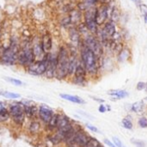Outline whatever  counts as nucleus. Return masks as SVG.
Returning a JSON list of instances; mask_svg holds the SVG:
<instances>
[{
    "label": "nucleus",
    "mask_w": 147,
    "mask_h": 147,
    "mask_svg": "<svg viewBox=\"0 0 147 147\" xmlns=\"http://www.w3.org/2000/svg\"><path fill=\"white\" fill-rule=\"evenodd\" d=\"M80 48V61L85 68L88 76L96 77L100 69V62L99 59L94 54L92 51H90L87 47L82 43Z\"/></svg>",
    "instance_id": "f257e3e1"
},
{
    "label": "nucleus",
    "mask_w": 147,
    "mask_h": 147,
    "mask_svg": "<svg viewBox=\"0 0 147 147\" xmlns=\"http://www.w3.org/2000/svg\"><path fill=\"white\" fill-rule=\"evenodd\" d=\"M70 59V52L68 47H60L57 53V70L55 78L64 80L68 78V65Z\"/></svg>",
    "instance_id": "f03ea898"
},
{
    "label": "nucleus",
    "mask_w": 147,
    "mask_h": 147,
    "mask_svg": "<svg viewBox=\"0 0 147 147\" xmlns=\"http://www.w3.org/2000/svg\"><path fill=\"white\" fill-rule=\"evenodd\" d=\"M20 46L16 40H11L10 44L3 48L0 54V63L4 65H15L17 64V57Z\"/></svg>",
    "instance_id": "7ed1b4c3"
},
{
    "label": "nucleus",
    "mask_w": 147,
    "mask_h": 147,
    "mask_svg": "<svg viewBox=\"0 0 147 147\" xmlns=\"http://www.w3.org/2000/svg\"><path fill=\"white\" fill-rule=\"evenodd\" d=\"M8 111L12 122L16 127H22L26 120L23 103L22 102H14L9 104Z\"/></svg>",
    "instance_id": "20e7f679"
},
{
    "label": "nucleus",
    "mask_w": 147,
    "mask_h": 147,
    "mask_svg": "<svg viewBox=\"0 0 147 147\" xmlns=\"http://www.w3.org/2000/svg\"><path fill=\"white\" fill-rule=\"evenodd\" d=\"M34 61L35 59L32 51V45L29 42H25L20 47L17 57V65L26 69Z\"/></svg>",
    "instance_id": "39448f33"
},
{
    "label": "nucleus",
    "mask_w": 147,
    "mask_h": 147,
    "mask_svg": "<svg viewBox=\"0 0 147 147\" xmlns=\"http://www.w3.org/2000/svg\"><path fill=\"white\" fill-rule=\"evenodd\" d=\"M73 126H74V122L71 121V119L70 117H68L65 114L59 115L58 127H57V130L55 132L62 137L63 142H64L65 136L73 128Z\"/></svg>",
    "instance_id": "423d86ee"
},
{
    "label": "nucleus",
    "mask_w": 147,
    "mask_h": 147,
    "mask_svg": "<svg viewBox=\"0 0 147 147\" xmlns=\"http://www.w3.org/2000/svg\"><path fill=\"white\" fill-rule=\"evenodd\" d=\"M84 45L87 47L90 51L94 53V54L100 59V58L103 54V49L101 41L96 38L93 34H87L83 40Z\"/></svg>",
    "instance_id": "0eeeda50"
},
{
    "label": "nucleus",
    "mask_w": 147,
    "mask_h": 147,
    "mask_svg": "<svg viewBox=\"0 0 147 147\" xmlns=\"http://www.w3.org/2000/svg\"><path fill=\"white\" fill-rule=\"evenodd\" d=\"M47 69V54L42 60H36L26 68L28 74L32 76H43Z\"/></svg>",
    "instance_id": "6e6552de"
},
{
    "label": "nucleus",
    "mask_w": 147,
    "mask_h": 147,
    "mask_svg": "<svg viewBox=\"0 0 147 147\" xmlns=\"http://www.w3.org/2000/svg\"><path fill=\"white\" fill-rule=\"evenodd\" d=\"M96 8L93 6L86 9L84 12V24L87 29L92 34H97L98 31L97 24L96 22Z\"/></svg>",
    "instance_id": "1a4fd4ad"
},
{
    "label": "nucleus",
    "mask_w": 147,
    "mask_h": 147,
    "mask_svg": "<svg viewBox=\"0 0 147 147\" xmlns=\"http://www.w3.org/2000/svg\"><path fill=\"white\" fill-rule=\"evenodd\" d=\"M87 71L85 70V68L84 67L83 64L81 63V61L79 62V64L78 65L75 72L73 74V76L71 78V83L75 85H78V86H85L87 84Z\"/></svg>",
    "instance_id": "9d476101"
},
{
    "label": "nucleus",
    "mask_w": 147,
    "mask_h": 147,
    "mask_svg": "<svg viewBox=\"0 0 147 147\" xmlns=\"http://www.w3.org/2000/svg\"><path fill=\"white\" fill-rule=\"evenodd\" d=\"M54 114L53 109L47 104H40L38 107V119L43 126L50 121Z\"/></svg>",
    "instance_id": "9b49d317"
},
{
    "label": "nucleus",
    "mask_w": 147,
    "mask_h": 147,
    "mask_svg": "<svg viewBox=\"0 0 147 147\" xmlns=\"http://www.w3.org/2000/svg\"><path fill=\"white\" fill-rule=\"evenodd\" d=\"M90 136L82 128L75 134L74 137H73V139H72V140L69 146L84 147L86 145V143L88 142V140H90Z\"/></svg>",
    "instance_id": "f8f14e48"
},
{
    "label": "nucleus",
    "mask_w": 147,
    "mask_h": 147,
    "mask_svg": "<svg viewBox=\"0 0 147 147\" xmlns=\"http://www.w3.org/2000/svg\"><path fill=\"white\" fill-rule=\"evenodd\" d=\"M24 105V114L27 119L29 121L39 120L38 119V107L35 104L30 103L23 104Z\"/></svg>",
    "instance_id": "ddd939ff"
},
{
    "label": "nucleus",
    "mask_w": 147,
    "mask_h": 147,
    "mask_svg": "<svg viewBox=\"0 0 147 147\" xmlns=\"http://www.w3.org/2000/svg\"><path fill=\"white\" fill-rule=\"evenodd\" d=\"M108 6L102 4V6H100L99 8H96V22L98 25H102L103 24L108 18Z\"/></svg>",
    "instance_id": "4468645a"
},
{
    "label": "nucleus",
    "mask_w": 147,
    "mask_h": 147,
    "mask_svg": "<svg viewBox=\"0 0 147 147\" xmlns=\"http://www.w3.org/2000/svg\"><path fill=\"white\" fill-rule=\"evenodd\" d=\"M40 40V44L41 47L46 53H48L52 52L53 49V38L49 33H45L42 34Z\"/></svg>",
    "instance_id": "2eb2a0df"
},
{
    "label": "nucleus",
    "mask_w": 147,
    "mask_h": 147,
    "mask_svg": "<svg viewBox=\"0 0 147 147\" xmlns=\"http://www.w3.org/2000/svg\"><path fill=\"white\" fill-rule=\"evenodd\" d=\"M32 51L34 56V59L36 60H42L45 56H46V53L44 52L41 44H40V40H35L34 42V44L32 45Z\"/></svg>",
    "instance_id": "dca6fc26"
},
{
    "label": "nucleus",
    "mask_w": 147,
    "mask_h": 147,
    "mask_svg": "<svg viewBox=\"0 0 147 147\" xmlns=\"http://www.w3.org/2000/svg\"><path fill=\"white\" fill-rule=\"evenodd\" d=\"M42 127H43V125L39 120L29 121V123L28 125V132L30 135L35 136L40 133Z\"/></svg>",
    "instance_id": "f3484780"
},
{
    "label": "nucleus",
    "mask_w": 147,
    "mask_h": 147,
    "mask_svg": "<svg viewBox=\"0 0 147 147\" xmlns=\"http://www.w3.org/2000/svg\"><path fill=\"white\" fill-rule=\"evenodd\" d=\"M107 94L111 96L112 101H117V100H120V99H123V98H126V97H127L129 96V93L127 90H119V89L110 90L108 91Z\"/></svg>",
    "instance_id": "a211bd4d"
},
{
    "label": "nucleus",
    "mask_w": 147,
    "mask_h": 147,
    "mask_svg": "<svg viewBox=\"0 0 147 147\" xmlns=\"http://www.w3.org/2000/svg\"><path fill=\"white\" fill-rule=\"evenodd\" d=\"M59 113H55L53 115V116L52 117V119L50 120V121L46 124L45 126H43L44 129L47 132V133H54L57 130V127H58V121H59Z\"/></svg>",
    "instance_id": "6ab92c4d"
},
{
    "label": "nucleus",
    "mask_w": 147,
    "mask_h": 147,
    "mask_svg": "<svg viewBox=\"0 0 147 147\" xmlns=\"http://www.w3.org/2000/svg\"><path fill=\"white\" fill-rule=\"evenodd\" d=\"M59 96L65 101L77 103V104H84L86 102L83 98H81L78 96H73V95H69V94H60Z\"/></svg>",
    "instance_id": "aec40b11"
},
{
    "label": "nucleus",
    "mask_w": 147,
    "mask_h": 147,
    "mask_svg": "<svg viewBox=\"0 0 147 147\" xmlns=\"http://www.w3.org/2000/svg\"><path fill=\"white\" fill-rule=\"evenodd\" d=\"M145 109V103L143 101L136 102L129 106V111L134 112L137 115H141Z\"/></svg>",
    "instance_id": "412c9836"
},
{
    "label": "nucleus",
    "mask_w": 147,
    "mask_h": 147,
    "mask_svg": "<svg viewBox=\"0 0 147 147\" xmlns=\"http://www.w3.org/2000/svg\"><path fill=\"white\" fill-rule=\"evenodd\" d=\"M132 119H133L132 116L127 115V117H125L121 121V125H122V127L125 129H127V130H133V128H134V123H133Z\"/></svg>",
    "instance_id": "4be33fe9"
},
{
    "label": "nucleus",
    "mask_w": 147,
    "mask_h": 147,
    "mask_svg": "<svg viewBox=\"0 0 147 147\" xmlns=\"http://www.w3.org/2000/svg\"><path fill=\"white\" fill-rule=\"evenodd\" d=\"M10 120V116L8 111V108L0 111V124L8 122Z\"/></svg>",
    "instance_id": "5701e85b"
},
{
    "label": "nucleus",
    "mask_w": 147,
    "mask_h": 147,
    "mask_svg": "<svg viewBox=\"0 0 147 147\" xmlns=\"http://www.w3.org/2000/svg\"><path fill=\"white\" fill-rule=\"evenodd\" d=\"M71 19V23H78L81 19V14L80 11L78 10H72L71 14L69 15Z\"/></svg>",
    "instance_id": "b1692460"
},
{
    "label": "nucleus",
    "mask_w": 147,
    "mask_h": 147,
    "mask_svg": "<svg viewBox=\"0 0 147 147\" xmlns=\"http://www.w3.org/2000/svg\"><path fill=\"white\" fill-rule=\"evenodd\" d=\"M0 96H3L4 98H7V99H18L21 97V96L17 93H15V92H10V91H3V92H0Z\"/></svg>",
    "instance_id": "393cba45"
},
{
    "label": "nucleus",
    "mask_w": 147,
    "mask_h": 147,
    "mask_svg": "<svg viewBox=\"0 0 147 147\" xmlns=\"http://www.w3.org/2000/svg\"><path fill=\"white\" fill-rule=\"evenodd\" d=\"M100 145H101V143L97 139L90 136V140H88V142L86 143V145L84 147H98Z\"/></svg>",
    "instance_id": "a878e982"
},
{
    "label": "nucleus",
    "mask_w": 147,
    "mask_h": 147,
    "mask_svg": "<svg viewBox=\"0 0 147 147\" xmlns=\"http://www.w3.org/2000/svg\"><path fill=\"white\" fill-rule=\"evenodd\" d=\"M128 56H129V52H128V50H127V49H123V50H121L120 53H119V61H121V62H123V61H125V60H127V59H128Z\"/></svg>",
    "instance_id": "bb28decb"
},
{
    "label": "nucleus",
    "mask_w": 147,
    "mask_h": 147,
    "mask_svg": "<svg viewBox=\"0 0 147 147\" xmlns=\"http://www.w3.org/2000/svg\"><path fill=\"white\" fill-rule=\"evenodd\" d=\"M4 79L7 81V82H9V83H10V84H14V85H16V86H22V85H23L24 84V83L23 82H22L21 80H19V79H16V78H4Z\"/></svg>",
    "instance_id": "cd10ccee"
},
{
    "label": "nucleus",
    "mask_w": 147,
    "mask_h": 147,
    "mask_svg": "<svg viewBox=\"0 0 147 147\" xmlns=\"http://www.w3.org/2000/svg\"><path fill=\"white\" fill-rule=\"evenodd\" d=\"M138 125L141 128H147V118L146 116H141L138 120Z\"/></svg>",
    "instance_id": "c85d7f7f"
},
{
    "label": "nucleus",
    "mask_w": 147,
    "mask_h": 147,
    "mask_svg": "<svg viewBox=\"0 0 147 147\" xmlns=\"http://www.w3.org/2000/svg\"><path fill=\"white\" fill-rule=\"evenodd\" d=\"M131 142H132V144H134L136 147H146V143L143 140H136V139H132Z\"/></svg>",
    "instance_id": "c756f323"
},
{
    "label": "nucleus",
    "mask_w": 147,
    "mask_h": 147,
    "mask_svg": "<svg viewBox=\"0 0 147 147\" xmlns=\"http://www.w3.org/2000/svg\"><path fill=\"white\" fill-rule=\"evenodd\" d=\"M113 143L115 144V146L116 147H126L125 146V145L122 143V141L119 139V138H117V137H113Z\"/></svg>",
    "instance_id": "7c9ffc66"
},
{
    "label": "nucleus",
    "mask_w": 147,
    "mask_h": 147,
    "mask_svg": "<svg viewBox=\"0 0 147 147\" xmlns=\"http://www.w3.org/2000/svg\"><path fill=\"white\" fill-rule=\"evenodd\" d=\"M119 16H120V13L118 11V9L115 8L113 9L112 11V21L113 22H117L119 20Z\"/></svg>",
    "instance_id": "2f4dec72"
},
{
    "label": "nucleus",
    "mask_w": 147,
    "mask_h": 147,
    "mask_svg": "<svg viewBox=\"0 0 147 147\" xmlns=\"http://www.w3.org/2000/svg\"><path fill=\"white\" fill-rule=\"evenodd\" d=\"M85 127H86L89 130H90L91 132H93V133H98V132H99L98 128H97L96 127H95V126L91 125V124L86 123V124H85Z\"/></svg>",
    "instance_id": "473e14b6"
},
{
    "label": "nucleus",
    "mask_w": 147,
    "mask_h": 147,
    "mask_svg": "<svg viewBox=\"0 0 147 147\" xmlns=\"http://www.w3.org/2000/svg\"><path fill=\"white\" fill-rule=\"evenodd\" d=\"M146 88V83L145 82H139L136 85V89L137 90L139 91H141V90H144Z\"/></svg>",
    "instance_id": "72a5a7b5"
},
{
    "label": "nucleus",
    "mask_w": 147,
    "mask_h": 147,
    "mask_svg": "<svg viewBox=\"0 0 147 147\" xmlns=\"http://www.w3.org/2000/svg\"><path fill=\"white\" fill-rule=\"evenodd\" d=\"M98 111H99L100 113H102V114H104V113L107 111V107H106V105H103V103H102V104H100L99 107H98Z\"/></svg>",
    "instance_id": "f704fd0d"
},
{
    "label": "nucleus",
    "mask_w": 147,
    "mask_h": 147,
    "mask_svg": "<svg viewBox=\"0 0 147 147\" xmlns=\"http://www.w3.org/2000/svg\"><path fill=\"white\" fill-rule=\"evenodd\" d=\"M91 98H92L94 101H96V102H99L100 104H102V103H104V102H105V101H104L103 99H102V98H98V97H95V96H91Z\"/></svg>",
    "instance_id": "c9c22d12"
},
{
    "label": "nucleus",
    "mask_w": 147,
    "mask_h": 147,
    "mask_svg": "<svg viewBox=\"0 0 147 147\" xmlns=\"http://www.w3.org/2000/svg\"><path fill=\"white\" fill-rule=\"evenodd\" d=\"M98 2H100L102 4H104V5H108L110 2H111V0H98Z\"/></svg>",
    "instance_id": "e433bc0d"
},
{
    "label": "nucleus",
    "mask_w": 147,
    "mask_h": 147,
    "mask_svg": "<svg viewBox=\"0 0 147 147\" xmlns=\"http://www.w3.org/2000/svg\"><path fill=\"white\" fill-rule=\"evenodd\" d=\"M145 91H146V93L147 94V83H146V88H145Z\"/></svg>",
    "instance_id": "4c0bfd02"
},
{
    "label": "nucleus",
    "mask_w": 147,
    "mask_h": 147,
    "mask_svg": "<svg viewBox=\"0 0 147 147\" xmlns=\"http://www.w3.org/2000/svg\"><path fill=\"white\" fill-rule=\"evenodd\" d=\"M65 147H77L75 146H65Z\"/></svg>",
    "instance_id": "58836bf2"
},
{
    "label": "nucleus",
    "mask_w": 147,
    "mask_h": 147,
    "mask_svg": "<svg viewBox=\"0 0 147 147\" xmlns=\"http://www.w3.org/2000/svg\"><path fill=\"white\" fill-rule=\"evenodd\" d=\"M133 1H134V2H138L139 0H133Z\"/></svg>",
    "instance_id": "ea45409f"
}]
</instances>
